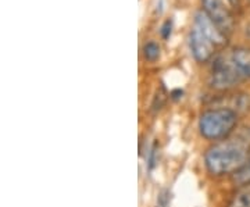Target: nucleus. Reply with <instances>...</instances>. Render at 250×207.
I'll return each mask as SVG.
<instances>
[{
	"instance_id": "f257e3e1",
	"label": "nucleus",
	"mask_w": 250,
	"mask_h": 207,
	"mask_svg": "<svg viewBox=\"0 0 250 207\" xmlns=\"http://www.w3.org/2000/svg\"><path fill=\"white\" fill-rule=\"evenodd\" d=\"M249 150L241 142H223L206 153L207 170L214 175L235 174L249 164Z\"/></svg>"
},
{
	"instance_id": "20e7f679",
	"label": "nucleus",
	"mask_w": 250,
	"mask_h": 207,
	"mask_svg": "<svg viewBox=\"0 0 250 207\" xmlns=\"http://www.w3.org/2000/svg\"><path fill=\"white\" fill-rule=\"evenodd\" d=\"M195 28H197L214 46H224L228 42L227 34L207 16L205 10H200L195 14Z\"/></svg>"
},
{
	"instance_id": "9d476101",
	"label": "nucleus",
	"mask_w": 250,
	"mask_h": 207,
	"mask_svg": "<svg viewBox=\"0 0 250 207\" xmlns=\"http://www.w3.org/2000/svg\"><path fill=\"white\" fill-rule=\"evenodd\" d=\"M233 180H235V182L241 184V185L250 184V163L248 166H245L242 170H239L236 174H233Z\"/></svg>"
},
{
	"instance_id": "0eeeda50",
	"label": "nucleus",
	"mask_w": 250,
	"mask_h": 207,
	"mask_svg": "<svg viewBox=\"0 0 250 207\" xmlns=\"http://www.w3.org/2000/svg\"><path fill=\"white\" fill-rule=\"evenodd\" d=\"M231 62L243 78H250V49L238 47L232 52Z\"/></svg>"
},
{
	"instance_id": "f03ea898",
	"label": "nucleus",
	"mask_w": 250,
	"mask_h": 207,
	"mask_svg": "<svg viewBox=\"0 0 250 207\" xmlns=\"http://www.w3.org/2000/svg\"><path fill=\"white\" fill-rule=\"evenodd\" d=\"M238 114L232 108L221 107L205 111L199 120L200 134L211 141L224 139L236 126Z\"/></svg>"
},
{
	"instance_id": "39448f33",
	"label": "nucleus",
	"mask_w": 250,
	"mask_h": 207,
	"mask_svg": "<svg viewBox=\"0 0 250 207\" xmlns=\"http://www.w3.org/2000/svg\"><path fill=\"white\" fill-rule=\"evenodd\" d=\"M203 9L207 13V16L214 21L221 31L231 32L233 29V18L229 13V10L224 7L221 0H202Z\"/></svg>"
},
{
	"instance_id": "2eb2a0df",
	"label": "nucleus",
	"mask_w": 250,
	"mask_h": 207,
	"mask_svg": "<svg viewBox=\"0 0 250 207\" xmlns=\"http://www.w3.org/2000/svg\"><path fill=\"white\" fill-rule=\"evenodd\" d=\"M229 1V4H232V6H236L238 4V0H228Z\"/></svg>"
},
{
	"instance_id": "dca6fc26",
	"label": "nucleus",
	"mask_w": 250,
	"mask_h": 207,
	"mask_svg": "<svg viewBox=\"0 0 250 207\" xmlns=\"http://www.w3.org/2000/svg\"><path fill=\"white\" fill-rule=\"evenodd\" d=\"M243 186H248V188L250 189V184H248V185H243Z\"/></svg>"
},
{
	"instance_id": "6e6552de",
	"label": "nucleus",
	"mask_w": 250,
	"mask_h": 207,
	"mask_svg": "<svg viewBox=\"0 0 250 207\" xmlns=\"http://www.w3.org/2000/svg\"><path fill=\"white\" fill-rule=\"evenodd\" d=\"M229 207H250V189L248 186H243L233 198Z\"/></svg>"
},
{
	"instance_id": "423d86ee",
	"label": "nucleus",
	"mask_w": 250,
	"mask_h": 207,
	"mask_svg": "<svg viewBox=\"0 0 250 207\" xmlns=\"http://www.w3.org/2000/svg\"><path fill=\"white\" fill-rule=\"evenodd\" d=\"M189 46L193 57L200 63L207 62L214 52V45L197 28H193L189 35Z\"/></svg>"
},
{
	"instance_id": "ddd939ff",
	"label": "nucleus",
	"mask_w": 250,
	"mask_h": 207,
	"mask_svg": "<svg viewBox=\"0 0 250 207\" xmlns=\"http://www.w3.org/2000/svg\"><path fill=\"white\" fill-rule=\"evenodd\" d=\"M156 154H157V146L154 145L153 149L150 150V159H149V168H153L156 164Z\"/></svg>"
},
{
	"instance_id": "4468645a",
	"label": "nucleus",
	"mask_w": 250,
	"mask_h": 207,
	"mask_svg": "<svg viewBox=\"0 0 250 207\" xmlns=\"http://www.w3.org/2000/svg\"><path fill=\"white\" fill-rule=\"evenodd\" d=\"M171 96H172V99H179V98L182 96V90H174V92L171 93Z\"/></svg>"
},
{
	"instance_id": "9b49d317",
	"label": "nucleus",
	"mask_w": 250,
	"mask_h": 207,
	"mask_svg": "<svg viewBox=\"0 0 250 207\" xmlns=\"http://www.w3.org/2000/svg\"><path fill=\"white\" fill-rule=\"evenodd\" d=\"M168 202H170V193H168V190H163L160 195H159V199H157V206L167 207L168 206Z\"/></svg>"
},
{
	"instance_id": "7ed1b4c3",
	"label": "nucleus",
	"mask_w": 250,
	"mask_h": 207,
	"mask_svg": "<svg viewBox=\"0 0 250 207\" xmlns=\"http://www.w3.org/2000/svg\"><path fill=\"white\" fill-rule=\"evenodd\" d=\"M242 78L243 77L235 68L232 62L227 63L223 59H217L213 64L210 83L215 89H229L239 83Z\"/></svg>"
},
{
	"instance_id": "f8f14e48",
	"label": "nucleus",
	"mask_w": 250,
	"mask_h": 207,
	"mask_svg": "<svg viewBox=\"0 0 250 207\" xmlns=\"http://www.w3.org/2000/svg\"><path fill=\"white\" fill-rule=\"evenodd\" d=\"M171 29H172V21H171V20H167V21L163 24V27H161L160 29L161 36H163L164 39H168L171 35Z\"/></svg>"
},
{
	"instance_id": "1a4fd4ad",
	"label": "nucleus",
	"mask_w": 250,
	"mask_h": 207,
	"mask_svg": "<svg viewBox=\"0 0 250 207\" xmlns=\"http://www.w3.org/2000/svg\"><path fill=\"white\" fill-rule=\"evenodd\" d=\"M143 54H145L146 60L156 62L159 59V56H160V47L154 42H147L146 45L143 46Z\"/></svg>"
}]
</instances>
